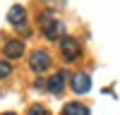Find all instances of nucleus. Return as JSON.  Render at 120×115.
<instances>
[{"label":"nucleus","instance_id":"obj_10","mask_svg":"<svg viewBox=\"0 0 120 115\" xmlns=\"http://www.w3.org/2000/svg\"><path fill=\"white\" fill-rule=\"evenodd\" d=\"M29 115H48V113H46L43 105H31V108H29Z\"/></svg>","mask_w":120,"mask_h":115},{"label":"nucleus","instance_id":"obj_6","mask_svg":"<svg viewBox=\"0 0 120 115\" xmlns=\"http://www.w3.org/2000/svg\"><path fill=\"white\" fill-rule=\"evenodd\" d=\"M3 50H5V55L10 58V60H15V58H19V55L24 53V43H22V41H17V38H12V41H7V43H5Z\"/></svg>","mask_w":120,"mask_h":115},{"label":"nucleus","instance_id":"obj_11","mask_svg":"<svg viewBox=\"0 0 120 115\" xmlns=\"http://www.w3.org/2000/svg\"><path fill=\"white\" fill-rule=\"evenodd\" d=\"M5 115H15V113H5Z\"/></svg>","mask_w":120,"mask_h":115},{"label":"nucleus","instance_id":"obj_3","mask_svg":"<svg viewBox=\"0 0 120 115\" xmlns=\"http://www.w3.org/2000/svg\"><path fill=\"white\" fill-rule=\"evenodd\" d=\"M24 19H26V10L22 5H15V7H10V12H7V22L17 26V29H24Z\"/></svg>","mask_w":120,"mask_h":115},{"label":"nucleus","instance_id":"obj_4","mask_svg":"<svg viewBox=\"0 0 120 115\" xmlns=\"http://www.w3.org/2000/svg\"><path fill=\"white\" fill-rule=\"evenodd\" d=\"M70 84H72V91H75V93H86L89 89H91V79H89L86 74H82V72L75 74Z\"/></svg>","mask_w":120,"mask_h":115},{"label":"nucleus","instance_id":"obj_2","mask_svg":"<svg viewBox=\"0 0 120 115\" xmlns=\"http://www.w3.org/2000/svg\"><path fill=\"white\" fill-rule=\"evenodd\" d=\"M29 65H31L34 72H46L48 67H51V55H48L46 50H34V53H31V60H29Z\"/></svg>","mask_w":120,"mask_h":115},{"label":"nucleus","instance_id":"obj_9","mask_svg":"<svg viewBox=\"0 0 120 115\" xmlns=\"http://www.w3.org/2000/svg\"><path fill=\"white\" fill-rule=\"evenodd\" d=\"M10 72H12V67H10L7 60H0V79H7Z\"/></svg>","mask_w":120,"mask_h":115},{"label":"nucleus","instance_id":"obj_5","mask_svg":"<svg viewBox=\"0 0 120 115\" xmlns=\"http://www.w3.org/2000/svg\"><path fill=\"white\" fill-rule=\"evenodd\" d=\"M43 34H46V38L55 41V38H60V36L65 34V24L58 22V19H53V22H48V24L43 26Z\"/></svg>","mask_w":120,"mask_h":115},{"label":"nucleus","instance_id":"obj_1","mask_svg":"<svg viewBox=\"0 0 120 115\" xmlns=\"http://www.w3.org/2000/svg\"><path fill=\"white\" fill-rule=\"evenodd\" d=\"M60 53H63V58H65L67 62H72V60L79 58V43L75 41V38L65 36L63 41H60Z\"/></svg>","mask_w":120,"mask_h":115},{"label":"nucleus","instance_id":"obj_8","mask_svg":"<svg viewBox=\"0 0 120 115\" xmlns=\"http://www.w3.org/2000/svg\"><path fill=\"white\" fill-rule=\"evenodd\" d=\"M63 115H89V108L82 103H67L63 108Z\"/></svg>","mask_w":120,"mask_h":115},{"label":"nucleus","instance_id":"obj_7","mask_svg":"<svg viewBox=\"0 0 120 115\" xmlns=\"http://www.w3.org/2000/svg\"><path fill=\"white\" fill-rule=\"evenodd\" d=\"M63 86H65V74L63 72H58V74H53L51 79H48V91L51 93H60Z\"/></svg>","mask_w":120,"mask_h":115}]
</instances>
